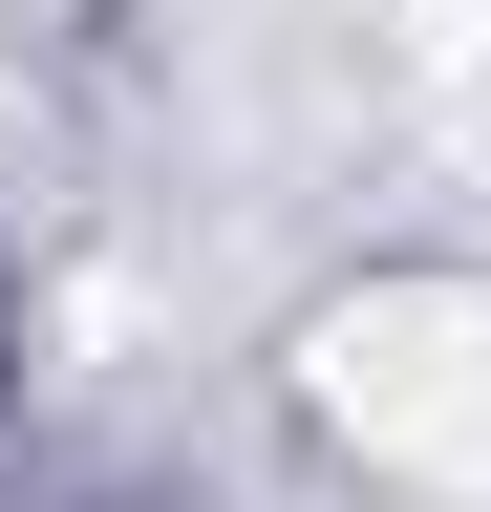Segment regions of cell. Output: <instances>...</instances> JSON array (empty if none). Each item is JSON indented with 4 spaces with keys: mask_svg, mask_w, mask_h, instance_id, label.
I'll list each match as a JSON object with an SVG mask.
<instances>
[{
    "mask_svg": "<svg viewBox=\"0 0 491 512\" xmlns=\"http://www.w3.org/2000/svg\"><path fill=\"white\" fill-rule=\"evenodd\" d=\"M299 406L406 491H491V299L470 278H363L299 320Z\"/></svg>",
    "mask_w": 491,
    "mask_h": 512,
    "instance_id": "1",
    "label": "cell"
}]
</instances>
